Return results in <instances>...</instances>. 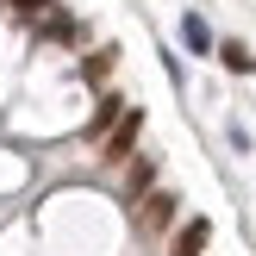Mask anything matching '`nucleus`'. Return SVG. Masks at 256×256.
<instances>
[{
    "instance_id": "9",
    "label": "nucleus",
    "mask_w": 256,
    "mask_h": 256,
    "mask_svg": "<svg viewBox=\"0 0 256 256\" xmlns=\"http://www.w3.org/2000/svg\"><path fill=\"white\" fill-rule=\"evenodd\" d=\"M150 175H156V162L138 156V169H132V200H144V194H150Z\"/></svg>"
},
{
    "instance_id": "10",
    "label": "nucleus",
    "mask_w": 256,
    "mask_h": 256,
    "mask_svg": "<svg viewBox=\"0 0 256 256\" xmlns=\"http://www.w3.org/2000/svg\"><path fill=\"white\" fill-rule=\"evenodd\" d=\"M50 6H56V0H12V12H19V19H32V25H38V19H44V12H50Z\"/></svg>"
},
{
    "instance_id": "7",
    "label": "nucleus",
    "mask_w": 256,
    "mask_h": 256,
    "mask_svg": "<svg viewBox=\"0 0 256 256\" xmlns=\"http://www.w3.org/2000/svg\"><path fill=\"white\" fill-rule=\"evenodd\" d=\"M119 112H125V100H112V94H106V100L94 106V119H88V132H94V138H106L112 125H119Z\"/></svg>"
},
{
    "instance_id": "5",
    "label": "nucleus",
    "mask_w": 256,
    "mask_h": 256,
    "mask_svg": "<svg viewBox=\"0 0 256 256\" xmlns=\"http://www.w3.org/2000/svg\"><path fill=\"white\" fill-rule=\"evenodd\" d=\"M182 44L194 50V56H206V50H212V32H206V19H200V12H188V19H182Z\"/></svg>"
},
{
    "instance_id": "3",
    "label": "nucleus",
    "mask_w": 256,
    "mask_h": 256,
    "mask_svg": "<svg viewBox=\"0 0 256 256\" xmlns=\"http://www.w3.org/2000/svg\"><path fill=\"white\" fill-rule=\"evenodd\" d=\"M206 244H212V225H206V219H188L182 232L169 238V256H200Z\"/></svg>"
},
{
    "instance_id": "4",
    "label": "nucleus",
    "mask_w": 256,
    "mask_h": 256,
    "mask_svg": "<svg viewBox=\"0 0 256 256\" xmlns=\"http://www.w3.org/2000/svg\"><path fill=\"white\" fill-rule=\"evenodd\" d=\"M38 38H44V44H75V38H82V19H69V12H44V19H38Z\"/></svg>"
},
{
    "instance_id": "11",
    "label": "nucleus",
    "mask_w": 256,
    "mask_h": 256,
    "mask_svg": "<svg viewBox=\"0 0 256 256\" xmlns=\"http://www.w3.org/2000/svg\"><path fill=\"white\" fill-rule=\"evenodd\" d=\"M0 6H12V0H0Z\"/></svg>"
},
{
    "instance_id": "1",
    "label": "nucleus",
    "mask_w": 256,
    "mask_h": 256,
    "mask_svg": "<svg viewBox=\"0 0 256 256\" xmlns=\"http://www.w3.org/2000/svg\"><path fill=\"white\" fill-rule=\"evenodd\" d=\"M138 132H144V112H138V106L119 112V125L100 138V156H106V162H125V156H132V144H138Z\"/></svg>"
},
{
    "instance_id": "2",
    "label": "nucleus",
    "mask_w": 256,
    "mask_h": 256,
    "mask_svg": "<svg viewBox=\"0 0 256 256\" xmlns=\"http://www.w3.org/2000/svg\"><path fill=\"white\" fill-rule=\"evenodd\" d=\"M175 206H182L175 194H144L138 200V225H144V232H162V225L175 219Z\"/></svg>"
},
{
    "instance_id": "6",
    "label": "nucleus",
    "mask_w": 256,
    "mask_h": 256,
    "mask_svg": "<svg viewBox=\"0 0 256 256\" xmlns=\"http://www.w3.org/2000/svg\"><path fill=\"white\" fill-rule=\"evenodd\" d=\"M219 62H225V69H232V75H250V69H256L250 44H238V38H225V44H219Z\"/></svg>"
},
{
    "instance_id": "8",
    "label": "nucleus",
    "mask_w": 256,
    "mask_h": 256,
    "mask_svg": "<svg viewBox=\"0 0 256 256\" xmlns=\"http://www.w3.org/2000/svg\"><path fill=\"white\" fill-rule=\"evenodd\" d=\"M82 75H88V82H106V75H112V50H94V56L82 62Z\"/></svg>"
}]
</instances>
